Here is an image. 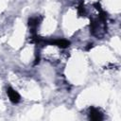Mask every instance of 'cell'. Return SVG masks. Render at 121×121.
Wrapping results in <instances>:
<instances>
[{
  "mask_svg": "<svg viewBox=\"0 0 121 121\" xmlns=\"http://www.w3.org/2000/svg\"><path fill=\"white\" fill-rule=\"evenodd\" d=\"M8 93H9V98H10L11 101L17 102V101L19 100V95H18V94H17L15 91L9 89V90L8 91Z\"/></svg>",
  "mask_w": 121,
  "mask_h": 121,
  "instance_id": "cell-1",
  "label": "cell"
}]
</instances>
